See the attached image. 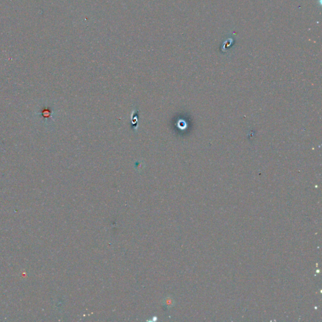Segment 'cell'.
<instances>
[{
	"instance_id": "obj_1",
	"label": "cell",
	"mask_w": 322,
	"mask_h": 322,
	"mask_svg": "<svg viewBox=\"0 0 322 322\" xmlns=\"http://www.w3.org/2000/svg\"><path fill=\"white\" fill-rule=\"evenodd\" d=\"M139 110L135 109L132 111L131 115V129L133 132H136L138 128V123H139Z\"/></svg>"
}]
</instances>
